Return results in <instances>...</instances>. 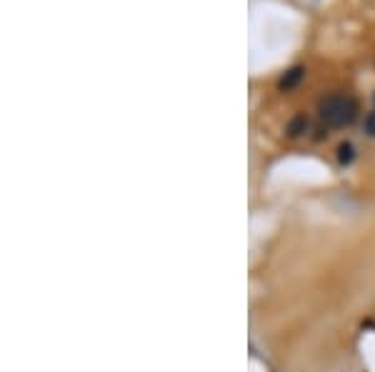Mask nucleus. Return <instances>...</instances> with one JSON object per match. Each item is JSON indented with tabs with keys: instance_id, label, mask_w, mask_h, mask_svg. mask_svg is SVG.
<instances>
[{
	"instance_id": "1",
	"label": "nucleus",
	"mask_w": 375,
	"mask_h": 372,
	"mask_svg": "<svg viewBox=\"0 0 375 372\" xmlns=\"http://www.w3.org/2000/svg\"><path fill=\"white\" fill-rule=\"evenodd\" d=\"M355 113H358V105L350 95H328L326 100H320V120L328 125V128H343V125H350L355 120Z\"/></svg>"
},
{
	"instance_id": "2",
	"label": "nucleus",
	"mask_w": 375,
	"mask_h": 372,
	"mask_svg": "<svg viewBox=\"0 0 375 372\" xmlns=\"http://www.w3.org/2000/svg\"><path fill=\"white\" fill-rule=\"evenodd\" d=\"M303 78H306V70L300 68V65H295V68H291L283 78H280L278 85H280V90H293L300 80H303Z\"/></svg>"
},
{
	"instance_id": "3",
	"label": "nucleus",
	"mask_w": 375,
	"mask_h": 372,
	"mask_svg": "<svg viewBox=\"0 0 375 372\" xmlns=\"http://www.w3.org/2000/svg\"><path fill=\"white\" fill-rule=\"evenodd\" d=\"M308 128V117L306 115H298V117H293L291 123H288V135L291 138H298V135H303Z\"/></svg>"
},
{
	"instance_id": "4",
	"label": "nucleus",
	"mask_w": 375,
	"mask_h": 372,
	"mask_svg": "<svg viewBox=\"0 0 375 372\" xmlns=\"http://www.w3.org/2000/svg\"><path fill=\"white\" fill-rule=\"evenodd\" d=\"M338 160H341V163H350V160H353V145L350 143L341 145V148H338Z\"/></svg>"
},
{
	"instance_id": "5",
	"label": "nucleus",
	"mask_w": 375,
	"mask_h": 372,
	"mask_svg": "<svg viewBox=\"0 0 375 372\" xmlns=\"http://www.w3.org/2000/svg\"><path fill=\"white\" fill-rule=\"evenodd\" d=\"M365 132H368L370 138H375V113H370V115L365 117Z\"/></svg>"
}]
</instances>
